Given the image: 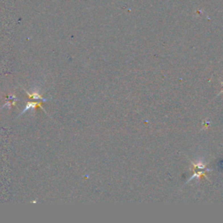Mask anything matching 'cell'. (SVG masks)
Wrapping results in <instances>:
<instances>
[{
	"instance_id": "obj_1",
	"label": "cell",
	"mask_w": 223,
	"mask_h": 223,
	"mask_svg": "<svg viewBox=\"0 0 223 223\" xmlns=\"http://www.w3.org/2000/svg\"><path fill=\"white\" fill-rule=\"evenodd\" d=\"M36 107H41L42 108V106H41V103L39 102H29V103H27V106L24 109L23 111V113H24V112H26L27 110H29V109H33V108H36Z\"/></svg>"
}]
</instances>
